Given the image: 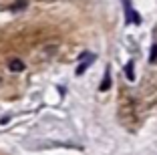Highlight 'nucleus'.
Here are the masks:
<instances>
[{
	"label": "nucleus",
	"instance_id": "obj_6",
	"mask_svg": "<svg viewBox=\"0 0 157 155\" xmlns=\"http://www.w3.org/2000/svg\"><path fill=\"white\" fill-rule=\"evenodd\" d=\"M26 8V0H20V2H14L12 6H10V10L12 12H16V10H24Z\"/></svg>",
	"mask_w": 157,
	"mask_h": 155
},
{
	"label": "nucleus",
	"instance_id": "obj_7",
	"mask_svg": "<svg viewBox=\"0 0 157 155\" xmlns=\"http://www.w3.org/2000/svg\"><path fill=\"white\" fill-rule=\"evenodd\" d=\"M157 60V45L151 46V55H149V63H155Z\"/></svg>",
	"mask_w": 157,
	"mask_h": 155
},
{
	"label": "nucleus",
	"instance_id": "obj_5",
	"mask_svg": "<svg viewBox=\"0 0 157 155\" xmlns=\"http://www.w3.org/2000/svg\"><path fill=\"white\" fill-rule=\"evenodd\" d=\"M93 60H95V55H91V52H89L87 60H85V63H81V64H78V68H77V75H83L85 71H87V68H89V64H91Z\"/></svg>",
	"mask_w": 157,
	"mask_h": 155
},
{
	"label": "nucleus",
	"instance_id": "obj_1",
	"mask_svg": "<svg viewBox=\"0 0 157 155\" xmlns=\"http://www.w3.org/2000/svg\"><path fill=\"white\" fill-rule=\"evenodd\" d=\"M123 10H125V20L129 24H141V16L135 12L131 0H123Z\"/></svg>",
	"mask_w": 157,
	"mask_h": 155
},
{
	"label": "nucleus",
	"instance_id": "obj_2",
	"mask_svg": "<svg viewBox=\"0 0 157 155\" xmlns=\"http://www.w3.org/2000/svg\"><path fill=\"white\" fill-rule=\"evenodd\" d=\"M8 71H12V73H20V71H24V63L20 59H10L8 60Z\"/></svg>",
	"mask_w": 157,
	"mask_h": 155
},
{
	"label": "nucleus",
	"instance_id": "obj_4",
	"mask_svg": "<svg viewBox=\"0 0 157 155\" xmlns=\"http://www.w3.org/2000/svg\"><path fill=\"white\" fill-rule=\"evenodd\" d=\"M125 77L129 79V81H135V63L129 60V63L125 64Z\"/></svg>",
	"mask_w": 157,
	"mask_h": 155
},
{
	"label": "nucleus",
	"instance_id": "obj_3",
	"mask_svg": "<svg viewBox=\"0 0 157 155\" xmlns=\"http://www.w3.org/2000/svg\"><path fill=\"white\" fill-rule=\"evenodd\" d=\"M101 91H109L111 89V68L107 67V71H105V77H103V83H101Z\"/></svg>",
	"mask_w": 157,
	"mask_h": 155
}]
</instances>
